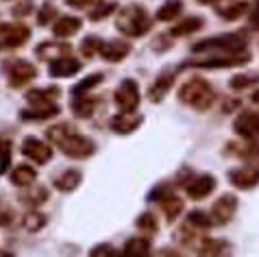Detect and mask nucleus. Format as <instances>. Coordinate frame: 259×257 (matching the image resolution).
Segmentation results:
<instances>
[{"label":"nucleus","mask_w":259,"mask_h":257,"mask_svg":"<svg viewBox=\"0 0 259 257\" xmlns=\"http://www.w3.org/2000/svg\"><path fill=\"white\" fill-rule=\"evenodd\" d=\"M153 24V20H150L148 11L144 9L140 5H128L124 9L120 11V16L116 20V26L122 35H128V37H140L144 35Z\"/></svg>","instance_id":"f257e3e1"},{"label":"nucleus","mask_w":259,"mask_h":257,"mask_svg":"<svg viewBox=\"0 0 259 257\" xmlns=\"http://www.w3.org/2000/svg\"><path fill=\"white\" fill-rule=\"evenodd\" d=\"M179 98L183 103H188L190 107H196V109H205L209 107L213 101V92L209 88V83L203 81V78H192L179 90Z\"/></svg>","instance_id":"f03ea898"},{"label":"nucleus","mask_w":259,"mask_h":257,"mask_svg":"<svg viewBox=\"0 0 259 257\" xmlns=\"http://www.w3.org/2000/svg\"><path fill=\"white\" fill-rule=\"evenodd\" d=\"M59 148H61V153H63V155L72 157V159H85V157L94 155L96 144H94V142H92L90 138H85V135L76 133V131H72L68 138L59 144Z\"/></svg>","instance_id":"7ed1b4c3"},{"label":"nucleus","mask_w":259,"mask_h":257,"mask_svg":"<svg viewBox=\"0 0 259 257\" xmlns=\"http://www.w3.org/2000/svg\"><path fill=\"white\" fill-rule=\"evenodd\" d=\"M113 98H116V105L120 107L122 113H133L135 109H138V105H140V88H138V83H135L133 78H124V81L118 85Z\"/></svg>","instance_id":"20e7f679"},{"label":"nucleus","mask_w":259,"mask_h":257,"mask_svg":"<svg viewBox=\"0 0 259 257\" xmlns=\"http://www.w3.org/2000/svg\"><path fill=\"white\" fill-rule=\"evenodd\" d=\"M5 72H7V78H9V83L13 88H18V85H26L28 81H33L35 76H37V70L31 61L26 59H16V61H9L5 66Z\"/></svg>","instance_id":"39448f33"},{"label":"nucleus","mask_w":259,"mask_h":257,"mask_svg":"<svg viewBox=\"0 0 259 257\" xmlns=\"http://www.w3.org/2000/svg\"><path fill=\"white\" fill-rule=\"evenodd\" d=\"M28 26L24 24H3L0 26V48H18L28 39Z\"/></svg>","instance_id":"423d86ee"},{"label":"nucleus","mask_w":259,"mask_h":257,"mask_svg":"<svg viewBox=\"0 0 259 257\" xmlns=\"http://www.w3.org/2000/svg\"><path fill=\"white\" fill-rule=\"evenodd\" d=\"M20 151H22L24 157L33 159L35 163H46V161H50V157H53L50 144H46V142H41L37 138H26L22 142V146H20Z\"/></svg>","instance_id":"0eeeda50"},{"label":"nucleus","mask_w":259,"mask_h":257,"mask_svg":"<svg viewBox=\"0 0 259 257\" xmlns=\"http://www.w3.org/2000/svg\"><path fill=\"white\" fill-rule=\"evenodd\" d=\"M246 44V39L240 37V35H222V37H215V39H205V41H198L194 46V51L200 53V51H209V48H222V51H237Z\"/></svg>","instance_id":"6e6552de"},{"label":"nucleus","mask_w":259,"mask_h":257,"mask_svg":"<svg viewBox=\"0 0 259 257\" xmlns=\"http://www.w3.org/2000/svg\"><path fill=\"white\" fill-rule=\"evenodd\" d=\"M81 70V63L72 57H59V59L50 61V76H57V78H66L72 76Z\"/></svg>","instance_id":"1a4fd4ad"},{"label":"nucleus","mask_w":259,"mask_h":257,"mask_svg":"<svg viewBox=\"0 0 259 257\" xmlns=\"http://www.w3.org/2000/svg\"><path fill=\"white\" fill-rule=\"evenodd\" d=\"M175 76L177 72H172V70H168V72H161L159 76H157V81L153 83V88H150V101L153 103H159L163 101V96L170 92V88L175 85Z\"/></svg>","instance_id":"9d476101"},{"label":"nucleus","mask_w":259,"mask_h":257,"mask_svg":"<svg viewBox=\"0 0 259 257\" xmlns=\"http://www.w3.org/2000/svg\"><path fill=\"white\" fill-rule=\"evenodd\" d=\"M213 188H215L213 177L200 175V177H196V179H192L188 183V194H190V198H194V201H198V198H205Z\"/></svg>","instance_id":"9b49d317"},{"label":"nucleus","mask_w":259,"mask_h":257,"mask_svg":"<svg viewBox=\"0 0 259 257\" xmlns=\"http://www.w3.org/2000/svg\"><path fill=\"white\" fill-rule=\"evenodd\" d=\"M128 51H131V46H128L126 41L113 39V41H107V44H103V48H100V55H103L105 61L116 63V61L124 59V57L128 55Z\"/></svg>","instance_id":"f8f14e48"},{"label":"nucleus","mask_w":259,"mask_h":257,"mask_svg":"<svg viewBox=\"0 0 259 257\" xmlns=\"http://www.w3.org/2000/svg\"><path fill=\"white\" fill-rule=\"evenodd\" d=\"M59 96H61L59 88H35V90L26 92V101L33 107L35 105H53Z\"/></svg>","instance_id":"ddd939ff"},{"label":"nucleus","mask_w":259,"mask_h":257,"mask_svg":"<svg viewBox=\"0 0 259 257\" xmlns=\"http://www.w3.org/2000/svg\"><path fill=\"white\" fill-rule=\"evenodd\" d=\"M140 124H142V118L140 116H133V113H118V116L111 118V128L116 133H120V135L133 133Z\"/></svg>","instance_id":"4468645a"},{"label":"nucleus","mask_w":259,"mask_h":257,"mask_svg":"<svg viewBox=\"0 0 259 257\" xmlns=\"http://www.w3.org/2000/svg\"><path fill=\"white\" fill-rule=\"evenodd\" d=\"M78 31H81V20L72 18V16H61L53 24V33L57 37H72V35L78 33Z\"/></svg>","instance_id":"2eb2a0df"},{"label":"nucleus","mask_w":259,"mask_h":257,"mask_svg":"<svg viewBox=\"0 0 259 257\" xmlns=\"http://www.w3.org/2000/svg\"><path fill=\"white\" fill-rule=\"evenodd\" d=\"M81 173L78 170H63V173L55 179V188L61 190V192H72L81 185Z\"/></svg>","instance_id":"dca6fc26"},{"label":"nucleus","mask_w":259,"mask_h":257,"mask_svg":"<svg viewBox=\"0 0 259 257\" xmlns=\"http://www.w3.org/2000/svg\"><path fill=\"white\" fill-rule=\"evenodd\" d=\"M124 257H153V251H150V244L142 238H131L124 244V251H122Z\"/></svg>","instance_id":"f3484780"},{"label":"nucleus","mask_w":259,"mask_h":257,"mask_svg":"<svg viewBox=\"0 0 259 257\" xmlns=\"http://www.w3.org/2000/svg\"><path fill=\"white\" fill-rule=\"evenodd\" d=\"M59 113V107H57L55 103L53 105H31V109L22 111V118L24 120H48Z\"/></svg>","instance_id":"a211bd4d"},{"label":"nucleus","mask_w":259,"mask_h":257,"mask_svg":"<svg viewBox=\"0 0 259 257\" xmlns=\"http://www.w3.org/2000/svg\"><path fill=\"white\" fill-rule=\"evenodd\" d=\"M235 211V196H222L218 203L213 205V216L218 223H227V220H231Z\"/></svg>","instance_id":"6ab92c4d"},{"label":"nucleus","mask_w":259,"mask_h":257,"mask_svg":"<svg viewBox=\"0 0 259 257\" xmlns=\"http://www.w3.org/2000/svg\"><path fill=\"white\" fill-rule=\"evenodd\" d=\"M259 170H255V168H246V170H233L231 173V183H235L237 188H250L253 183H257L259 181Z\"/></svg>","instance_id":"aec40b11"},{"label":"nucleus","mask_w":259,"mask_h":257,"mask_svg":"<svg viewBox=\"0 0 259 257\" xmlns=\"http://www.w3.org/2000/svg\"><path fill=\"white\" fill-rule=\"evenodd\" d=\"M35 170L31 166H18L16 170L11 173V183L18 185V188H28V185L35 183Z\"/></svg>","instance_id":"412c9836"},{"label":"nucleus","mask_w":259,"mask_h":257,"mask_svg":"<svg viewBox=\"0 0 259 257\" xmlns=\"http://www.w3.org/2000/svg\"><path fill=\"white\" fill-rule=\"evenodd\" d=\"M200 26H203V20L196 18V16H192V18H185V20H181V22H177L175 26L170 28V35L181 37V35H190L194 31H198Z\"/></svg>","instance_id":"4be33fe9"},{"label":"nucleus","mask_w":259,"mask_h":257,"mask_svg":"<svg viewBox=\"0 0 259 257\" xmlns=\"http://www.w3.org/2000/svg\"><path fill=\"white\" fill-rule=\"evenodd\" d=\"M235 131L242 135L259 133V113H246V116H242L235 124Z\"/></svg>","instance_id":"5701e85b"},{"label":"nucleus","mask_w":259,"mask_h":257,"mask_svg":"<svg viewBox=\"0 0 259 257\" xmlns=\"http://www.w3.org/2000/svg\"><path fill=\"white\" fill-rule=\"evenodd\" d=\"M96 103L98 101H94V98H88V96H83V98H74V103H72V111H74V116H78V118H88V116H92V111L96 109Z\"/></svg>","instance_id":"b1692460"},{"label":"nucleus","mask_w":259,"mask_h":257,"mask_svg":"<svg viewBox=\"0 0 259 257\" xmlns=\"http://www.w3.org/2000/svg\"><path fill=\"white\" fill-rule=\"evenodd\" d=\"M183 5L179 3V0H168L159 11H157V20H161V22H168V20H175L179 13H181Z\"/></svg>","instance_id":"393cba45"},{"label":"nucleus","mask_w":259,"mask_h":257,"mask_svg":"<svg viewBox=\"0 0 259 257\" xmlns=\"http://www.w3.org/2000/svg\"><path fill=\"white\" fill-rule=\"evenodd\" d=\"M229 255V246L227 242H205L200 257H227Z\"/></svg>","instance_id":"a878e982"},{"label":"nucleus","mask_w":259,"mask_h":257,"mask_svg":"<svg viewBox=\"0 0 259 257\" xmlns=\"http://www.w3.org/2000/svg\"><path fill=\"white\" fill-rule=\"evenodd\" d=\"M72 131H74V128H72L68 122H61V124H55V126H50L48 131H46V135H48V138L55 142L57 146H59L61 142L66 140V138H68V135H70Z\"/></svg>","instance_id":"bb28decb"},{"label":"nucleus","mask_w":259,"mask_h":257,"mask_svg":"<svg viewBox=\"0 0 259 257\" xmlns=\"http://www.w3.org/2000/svg\"><path fill=\"white\" fill-rule=\"evenodd\" d=\"M163 209H165V216H168V220H175L179 213H181V209H183L181 198H177L175 194H165V198H163Z\"/></svg>","instance_id":"cd10ccee"},{"label":"nucleus","mask_w":259,"mask_h":257,"mask_svg":"<svg viewBox=\"0 0 259 257\" xmlns=\"http://www.w3.org/2000/svg\"><path fill=\"white\" fill-rule=\"evenodd\" d=\"M100 81H103V74H100V72H98V74H90L88 78H83L81 83H76V85H74L72 94H74V98H76V96H81V94H88V92H90L92 88H96Z\"/></svg>","instance_id":"c85d7f7f"},{"label":"nucleus","mask_w":259,"mask_h":257,"mask_svg":"<svg viewBox=\"0 0 259 257\" xmlns=\"http://www.w3.org/2000/svg\"><path fill=\"white\" fill-rule=\"evenodd\" d=\"M103 44H105V41L100 39V37H96V35H88V37L81 41V51H83V55L88 57V59H92L94 53H100Z\"/></svg>","instance_id":"c756f323"},{"label":"nucleus","mask_w":259,"mask_h":257,"mask_svg":"<svg viewBox=\"0 0 259 257\" xmlns=\"http://www.w3.org/2000/svg\"><path fill=\"white\" fill-rule=\"evenodd\" d=\"M44 225H46V216L39 211H28L24 216V227L28 231H39Z\"/></svg>","instance_id":"7c9ffc66"},{"label":"nucleus","mask_w":259,"mask_h":257,"mask_svg":"<svg viewBox=\"0 0 259 257\" xmlns=\"http://www.w3.org/2000/svg\"><path fill=\"white\" fill-rule=\"evenodd\" d=\"M138 227L144 231V233H155L157 231V218H155V213H142V216L138 218Z\"/></svg>","instance_id":"2f4dec72"},{"label":"nucleus","mask_w":259,"mask_h":257,"mask_svg":"<svg viewBox=\"0 0 259 257\" xmlns=\"http://www.w3.org/2000/svg\"><path fill=\"white\" fill-rule=\"evenodd\" d=\"M244 11H246V5L235 3V5H229V7H225V9H220V16L225 20H235L237 16H242Z\"/></svg>","instance_id":"473e14b6"},{"label":"nucleus","mask_w":259,"mask_h":257,"mask_svg":"<svg viewBox=\"0 0 259 257\" xmlns=\"http://www.w3.org/2000/svg\"><path fill=\"white\" fill-rule=\"evenodd\" d=\"M122 253L116 251L111 244H98L90 251V257H120Z\"/></svg>","instance_id":"72a5a7b5"},{"label":"nucleus","mask_w":259,"mask_h":257,"mask_svg":"<svg viewBox=\"0 0 259 257\" xmlns=\"http://www.w3.org/2000/svg\"><path fill=\"white\" fill-rule=\"evenodd\" d=\"M9 159H11V144L9 140H0V175L7 170L9 166Z\"/></svg>","instance_id":"f704fd0d"},{"label":"nucleus","mask_w":259,"mask_h":257,"mask_svg":"<svg viewBox=\"0 0 259 257\" xmlns=\"http://www.w3.org/2000/svg\"><path fill=\"white\" fill-rule=\"evenodd\" d=\"M188 223L192 227H198V229H207V227L211 225V220H209V216H205L203 211H192L190 218H188Z\"/></svg>","instance_id":"c9c22d12"},{"label":"nucleus","mask_w":259,"mask_h":257,"mask_svg":"<svg viewBox=\"0 0 259 257\" xmlns=\"http://www.w3.org/2000/svg\"><path fill=\"white\" fill-rule=\"evenodd\" d=\"M111 11H113V5L111 3L109 5H98V9L90 11V20H92V22H98V20H103V18L109 16Z\"/></svg>","instance_id":"e433bc0d"},{"label":"nucleus","mask_w":259,"mask_h":257,"mask_svg":"<svg viewBox=\"0 0 259 257\" xmlns=\"http://www.w3.org/2000/svg\"><path fill=\"white\" fill-rule=\"evenodd\" d=\"M48 198V192L44 190V188H37L33 192V194H28V196H24V201H28V203H33V205H39V203H44Z\"/></svg>","instance_id":"4c0bfd02"},{"label":"nucleus","mask_w":259,"mask_h":257,"mask_svg":"<svg viewBox=\"0 0 259 257\" xmlns=\"http://www.w3.org/2000/svg\"><path fill=\"white\" fill-rule=\"evenodd\" d=\"M53 16H55V7H53V5H44V7H41V11H39V16H37V18H39L37 22H39V24H48Z\"/></svg>","instance_id":"58836bf2"},{"label":"nucleus","mask_w":259,"mask_h":257,"mask_svg":"<svg viewBox=\"0 0 259 257\" xmlns=\"http://www.w3.org/2000/svg\"><path fill=\"white\" fill-rule=\"evenodd\" d=\"M66 3L70 7H76V9H85V7L96 5V3H100V0H66Z\"/></svg>","instance_id":"ea45409f"},{"label":"nucleus","mask_w":259,"mask_h":257,"mask_svg":"<svg viewBox=\"0 0 259 257\" xmlns=\"http://www.w3.org/2000/svg\"><path fill=\"white\" fill-rule=\"evenodd\" d=\"M26 11H31V0H24L22 5H20V7H16V9H13V13H16V16H24Z\"/></svg>","instance_id":"a19ab883"},{"label":"nucleus","mask_w":259,"mask_h":257,"mask_svg":"<svg viewBox=\"0 0 259 257\" xmlns=\"http://www.w3.org/2000/svg\"><path fill=\"white\" fill-rule=\"evenodd\" d=\"M0 257H13L11 253H7V251H0Z\"/></svg>","instance_id":"79ce46f5"},{"label":"nucleus","mask_w":259,"mask_h":257,"mask_svg":"<svg viewBox=\"0 0 259 257\" xmlns=\"http://www.w3.org/2000/svg\"><path fill=\"white\" fill-rule=\"evenodd\" d=\"M253 101H257V103H259V92H255V94H253Z\"/></svg>","instance_id":"37998d69"},{"label":"nucleus","mask_w":259,"mask_h":257,"mask_svg":"<svg viewBox=\"0 0 259 257\" xmlns=\"http://www.w3.org/2000/svg\"><path fill=\"white\" fill-rule=\"evenodd\" d=\"M200 5H207V3H213V0H198Z\"/></svg>","instance_id":"c03bdc74"}]
</instances>
